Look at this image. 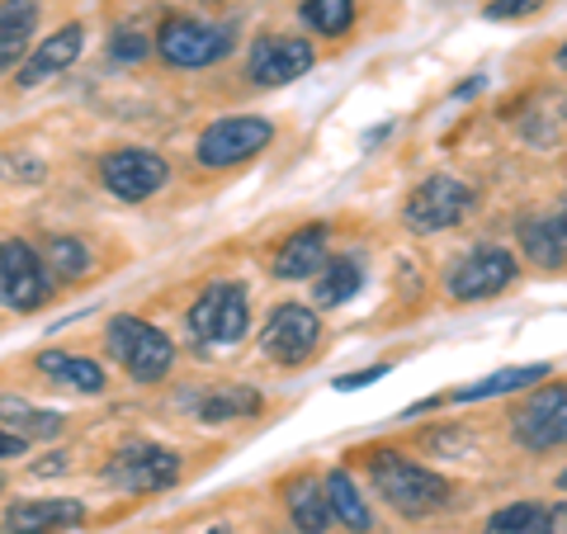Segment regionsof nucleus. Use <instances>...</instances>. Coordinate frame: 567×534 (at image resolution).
Returning <instances> with one entry per match:
<instances>
[{
	"label": "nucleus",
	"instance_id": "nucleus-7",
	"mask_svg": "<svg viewBox=\"0 0 567 534\" xmlns=\"http://www.w3.org/2000/svg\"><path fill=\"white\" fill-rule=\"evenodd\" d=\"M162 58L171 66H213L223 62L227 52H233V29L227 24H204V20H185V14H175V20L162 24Z\"/></svg>",
	"mask_w": 567,
	"mask_h": 534
},
{
	"label": "nucleus",
	"instance_id": "nucleus-17",
	"mask_svg": "<svg viewBox=\"0 0 567 534\" xmlns=\"http://www.w3.org/2000/svg\"><path fill=\"white\" fill-rule=\"evenodd\" d=\"M33 24H39V0H0V76L24 62Z\"/></svg>",
	"mask_w": 567,
	"mask_h": 534
},
{
	"label": "nucleus",
	"instance_id": "nucleus-28",
	"mask_svg": "<svg viewBox=\"0 0 567 534\" xmlns=\"http://www.w3.org/2000/svg\"><path fill=\"white\" fill-rule=\"evenodd\" d=\"M48 260L58 265V270H62L66 279H81L85 270H91V251H85V246H81L76 237H52Z\"/></svg>",
	"mask_w": 567,
	"mask_h": 534
},
{
	"label": "nucleus",
	"instance_id": "nucleus-2",
	"mask_svg": "<svg viewBox=\"0 0 567 534\" xmlns=\"http://www.w3.org/2000/svg\"><path fill=\"white\" fill-rule=\"evenodd\" d=\"M104 341H110V355L142 383L166 379L175 364V346L166 331H156L152 322H142L133 312H118L110 327H104Z\"/></svg>",
	"mask_w": 567,
	"mask_h": 534
},
{
	"label": "nucleus",
	"instance_id": "nucleus-4",
	"mask_svg": "<svg viewBox=\"0 0 567 534\" xmlns=\"http://www.w3.org/2000/svg\"><path fill=\"white\" fill-rule=\"evenodd\" d=\"M473 204H477V194L464 181H454V175H431V181H421L412 189L402 218L412 233H445V227L468 218Z\"/></svg>",
	"mask_w": 567,
	"mask_h": 534
},
{
	"label": "nucleus",
	"instance_id": "nucleus-6",
	"mask_svg": "<svg viewBox=\"0 0 567 534\" xmlns=\"http://www.w3.org/2000/svg\"><path fill=\"white\" fill-rule=\"evenodd\" d=\"M270 137L275 129L265 119L256 114H246V119H218V123H208L204 137H199V166L208 171H227V166H241V162H251L256 152L270 147Z\"/></svg>",
	"mask_w": 567,
	"mask_h": 534
},
{
	"label": "nucleus",
	"instance_id": "nucleus-14",
	"mask_svg": "<svg viewBox=\"0 0 567 534\" xmlns=\"http://www.w3.org/2000/svg\"><path fill=\"white\" fill-rule=\"evenodd\" d=\"M85 521V506L71 502V496H39V502H14L6 511L0 530L6 534H52V530H66V525H81Z\"/></svg>",
	"mask_w": 567,
	"mask_h": 534
},
{
	"label": "nucleus",
	"instance_id": "nucleus-23",
	"mask_svg": "<svg viewBox=\"0 0 567 534\" xmlns=\"http://www.w3.org/2000/svg\"><path fill=\"white\" fill-rule=\"evenodd\" d=\"M0 425L20 440H52V435H62V412L29 407L24 398H0Z\"/></svg>",
	"mask_w": 567,
	"mask_h": 534
},
{
	"label": "nucleus",
	"instance_id": "nucleus-34",
	"mask_svg": "<svg viewBox=\"0 0 567 534\" xmlns=\"http://www.w3.org/2000/svg\"><path fill=\"white\" fill-rule=\"evenodd\" d=\"M558 492H567V469H563V473H558Z\"/></svg>",
	"mask_w": 567,
	"mask_h": 534
},
{
	"label": "nucleus",
	"instance_id": "nucleus-16",
	"mask_svg": "<svg viewBox=\"0 0 567 534\" xmlns=\"http://www.w3.org/2000/svg\"><path fill=\"white\" fill-rule=\"evenodd\" d=\"M322 265H327V227L312 223V227H298V233L279 246L275 275L279 279H312Z\"/></svg>",
	"mask_w": 567,
	"mask_h": 534
},
{
	"label": "nucleus",
	"instance_id": "nucleus-8",
	"mask_svg": "<svg viewBox=\"0 0 567 534\" xmlns=\"http://www.w3.org/2000/svg\"><path fill=\"white\" fill-rule=\"evenodd\" d=\"M181 477V454L162 444H123L110 459V483L118 492H162Z\"/></svg>",
	"mask_w": 567,
	"mask_h": 534
},
{
	"label": "nucleus",
	"instance_id": "nucleus-25",
	"mask_svg": "<svg viewBox=\"0 0 567 534\" xmlns=\"http://www.w3.org/2000/svg\"><path fill=\"white\" fill-rule=\"evenodd\" d=\"M317 275H322V279H317V302H322V308H336V302L354 298V294H360V284H364L360 260H350V256L327 260Z\"/></svg>",
	"mask_w": 567,
	"mask_h": 534
},
{
	"label": "nucleus",
	"instance_id": "nucleus-19",
	"mask_svg": "<svg viewBox=\"0 0 567 534\" xmlns=\"http://www.w3.org/2000/svg\"><path fill=\"white\" fill-rule=\"evenodd\" d=\"M39 373H48L52 383L71 388V393H104V369L85 355H66V350H43L39 360Z\"/></svg>",
	"mask_w": 567,
	"mask_h": 534
},
{
	"label": "nucleus",
	"instance_id": "nucleus-36",
	"mask_svg": "<svg viewBox=\"0 0 567 534\" xmlns=\"http://www.w3.org/2000/svg\"><path fill=\"white\" fill-rule=\"evenodd\" d=\"M558 62H563V66H567V43H563V52H558Z\"/></svg>",
	"mask_w": 567,
	"mask_h": 534
},
{
	"label": "nucleus",
	"instance_id": "nucleus-31",
	"mask_svg": "<svg viewBox=\"0 0 567 534\" xmlns=\"http://www.w3.org/2000/svg\"><path fill=\"white\" fill-rule=\"evenodd\" d=\"M388 373V364H374V369H360V373H341V379H336V388H341V393H350V388H369V383H379Z\"/></svg>",
	"mask_w": 567,
	"mask_h": 534
},
{
	"label": "nucleus",
	"instance_id": "nucleus-29",
	"mask_svg": "<svg viewBox=\"0 0 567 534\" xmlns=\"http://www.w3.org/2000/svg\"><path fill=\"white\" fill-rule=\"evenodd\" d=\"M114 58H118V62H142V58H147V39H142L137 29H133V33L118 29V33H114Z\"/></svg>",
	"mask_w": 567,
	"mask_h": 534
},
{
	"label": "nucleus",
	"instance_id": "nucleus-26",
	"mask_svg": "<svg viewBox=\"0 0 567 534\" xmlns=\"http://www.w3.org/2000/svg\"><path fill=\"white\" fill-rule=\"evenodd\" d=\"M487 534H548V511L535 502H516V506H502L487 521Z\"/></svg>",
	"mask_w": 567,
	"mask_h": 534
},
{
	"label": "nucleus",
	"instance_id": "nucleus-12",
	"mask_svg": "<svg viewBox=\"0 0 567 534\" xmlns=\"http://www.w3.org/2000/svg\"><path fill=\"white\" fill-rule=\"evenodd\" d=\"M312 43L308 39H289V33H265V39L251 43V76L256 85H289L298 76L312 71Z\"/></svg>",
	"mask_w": 567,
	"mask_h": 534
},
{
	"label": "nucleus",
	"instance_id": "nucleus-3",
	"mask_svg": "<svg viewBox=\"0 0 567 534\" xmlns=\"http://www.w3.org/2000/svg\"><path fill=\"white\" fill-rule=\"evenodd\" d=\"M251 327V302H246V289L233 279H218L194 298L189 308V331L199 341H218V346H233Z\"/></svg>",
	"mask_w": 567,
	"mask_h": 534
},
{
	"label": "nucleus",
	"instance_id": "nucleus-22",
	"mask_svg": "<svg viewBox=\"0 0 567 534\" xmlns=\"http://www.w3.org/2000/svg\"><path fill=\"white\" fill-rule=\"evenodd\" d=\"M322 487H327L331 515H336V521H341L346 530H354V534H369V530H374V515H369L364 496H360V487H354V477H350L346 469H331Z\"/></svg>",
	"mask_w": 567,
	"mask_h": 534
},
{
	"label": "nucleus",
	"instance_id": "nucleus-15",
	"mask_svg": "<svg viewBox=\"0 0 567 534\" xmlns=\"http://www.w3.org/2000/svg\"><path fill=\"white\" fill-rule=\"evenodd\" d=\"M81 48H85V29H81V24H62L58 33H52V39H43V43L20 62V76H14V81H20L24 91H29V85H43L48 76H58V71H66L71 62H76Z\"/></svg>",
	"mask_w": 567,
	"mask_h": 534
},
{
	"label": "nucleus",
	"instance_id": "nucleus-33",
	"mask_svg": "<svg viewBox=\"0 0 567 534\" xmlns=\"http://www.w3.org/2000/svg\"><path fill=\"white\" fill-rule=\"evenodd\" d=\"M548 534H567V506L548 511Z\"/></svg>",
	"mask_w": 567,
	"mask_h": 534
},
{
	"label": "nucleus",
	"instance_id": "nucleus-37",
	"mask_svg": "<svg viewBox=\"0 0 567 534\" xmlns=\"http://www.w3.org/2000/svg\"><path fill=\"white\" fill-rule=\"evenodd\" d=\"M0 487H6V477H0Z\"/></svg>",
	"mask_w": 567,
	"mask_h": 534
},
{
	"label": "nucleus",
	"instance_id": "nucleus-13",
	"mask_svg": "<svg viewBox=\"0 0 567 534\" xmlns=\"http://www.w3.org/2000/svg\"><path fill=\"white\" fill-rule=\"evenodd\" d=\"M511 279H516V260H511V251H502V246H483V251H473V256H464L454 265L450 294L458 302L492 298V294H502Z\"/></svg>",
	"mask_w": 567,
	"mask_h": 534
},
{
	"label": "nucleus",
	"instance_id": "nucleus-9",
	"mask_svg": "<svg viewBox=\"0 0 567 534\" xmlns=\"http://www.w3.org/2000/svg\"><path fill=\"white\" fill-rule=\"evenodd\" d=\"M100 175H104V185H110L118 199L142 204V199H152V194L166 185L171 166L156 152H147V147H118V152L104 156Z\"/></svg>",
	"mask_w": 567,
	"mask_h": 534
},
{
	"label": "nucleus",
	"instance_id": "nucleus-5",
	"mask_svg": "<svg viewBox=\"0 0 567 534\" xmlns=\"http://www.w3.org/2000/svg\"><path fill=\"white\" fill-rule=\"evenodd\" d=\"M52 294V275L29 242H0V302L14 312H39Z\"/></svg>",
	"mask_w": 567,
	"mask_h": 534
},
{
	"label": "nucleus",
	"instance_id": "nucleus-32",
	"mask_svg": "<svg viewBox=\"0 0 567 534\" xmlns=\"http://www.w3.org/2000/svg\"><path fill=\"white\" fill-rule=\"evenodd\" d=\"M24 444H29V440H20L14 431H6V425H0V459H14V454H24Z\"/></svg>",
	"mask_w": 567,
	"mask_h": 534
},
{
	"label": "nucleus",
	"instance_id": "nucleus-35",
	"mask_svg": "<svg viewBox=\"0 0 567 534\" xmlns=\"http://www.w3.org/2000/svg\"><path fill=\"white\" fill-rule=\"evenodd\" d=\"M208 534H227V525H213V530H208Z\"/></svg>",
	"mask_w": 567,
	"mask_h": 534
},
{
	"label": "nucleus",
	"instance_id": "nucleus-21",
	"mask_svg": "<svg viewBox=\"0 0 567 534\" xmlns=\"http://www.w3.org/2000/svg\"><path fill=\"white\" fill-rule=\"evenodd\" d=\"M539 379H548V364H516V369H496V373H487V379L454 388L450 402H487V398H502V393H520V388L539 383Z\"/></svg>",
	"mask_w": 567,
	"mask_h": 534
},
{
	"label": "nucleus",
	"instance_id": "nucleus-1",
	"mask_svg": "<svg viewBox=\"0 0 567 534\" xmlns=\"http://www.w3.org/2000/svg\"><path fill=\"white\" fill-rule=\"evenodd\" d=\"M369 477H374V487L383 492L388 506H398L402 515H431L450 502V483L445 477H435L431 469L412 464V459H402L393 450H374L369 459Z\"/></svg>",
	"mask_w": 567,
	"mask_h": 534
},
{
	"label": "nucleus",
	"instance_id": "nucleus-20",
	"mask_svg": "<svg viewBox=\"0 0 567 534\" xmlns=\"http://www.w3.org/2000/svg\"><path fill=\"white\" fill-rule=\"evenodd\" d=\"M284 496H289V515L303 534H327L331 530L336 515H331V502H327V487L317 483V477H293Z\"/></svg>",
	"mask_w": 567,
	"mask_h": 534
},
{
	"label": "nucleus",
	"instance_id": "nucleus-24",
	"mask_svg": "<svg viewBox=\"0 0 567 534\" xmlns=\"http://www.w3.org/2000/svg\"><path fill=\"white\" fill-rule=\"evenodd\" d=\"M194 412H199V421H213V425L241 421V417L260 412V393H256V388H241V383H227V388H213V393H204L199 402H194Z\"/></svg>",
	"mask_w": 567,
	"mask_h": 534
},
{
	"label": "nucleus",
	"instance_id": "nucleus-10",
	"mask_svg": "<svg viewBox=\"0 0 567 534\" xmlns=\"http://www.w3.org/2000/svg\"><path fill=\"white\" fill-rule=\"evenodd\" d=\"M511 431L525 450H558L567 444V383H548L544 393L529 398L516 421H511Z\"/></svg>",
	"mask_w": 567,
	"mask_h": 534
},
{
	"label": "nucleus",
	"instance_id": "nucleus-11",
	"mask_svg": "<svg viewBox=\"0 0 567 534\" xmlns=\"http://www.w3.org/2000/svg\"><path fill=\"white\" fill-rule=\"evenodd\" d=\"M265 355L279 364H303L308 355L322 341V327H317V312L312 308H298V302H284V308L270 312L265 322Z\"/></svg>",
	"mask_w": 567,
	"mask_h": 534
},
{
	"label": "nucleus",
	"instance_id": "nucleus-30",
	"mask_svg": "<svg viewBox=\"0 0 567 534\" xmlns=\"http://www.w3.org/2000/svg\"><path fill=\"white\" fill-rule=\"evenodd\" d=\"M544 6V0H492L487 14L492 20H520V14H535Z\"/></svg>",
	"mask_w": 567,
	"mask_h": 534
},
{
	"label": "nucleus",
	"instance_id": "nucleus-27",
	"mask_svg": "<svg viewBox=\"0 0 567 534\" xmlns=\"http://www.w3.org/2000/svg\"><path fill=\"white\" fill-rule=\"evenodd\" d=\"M303 24L336 39L354 24V0H303Z\"/></svg>",
	"mask_w": 567,
	"mask_h": 534
},
{
	"label": "nucleus",
	"instance_id": "nucleus-18",
	"mask_svg": "<svg viewBox=\"0 0 567 534\" xmlns=\"http://www.w3.org/2000/svg\"><path fill=\"white\" fill-rule=\"evenodd\" d=\"M520 242H525V251L535 265H567V208L563 213H548V218H525L520 227Z\"/></svg>",
	"mask_w": 567,
	"mask_h": 534
}]
</instances>
